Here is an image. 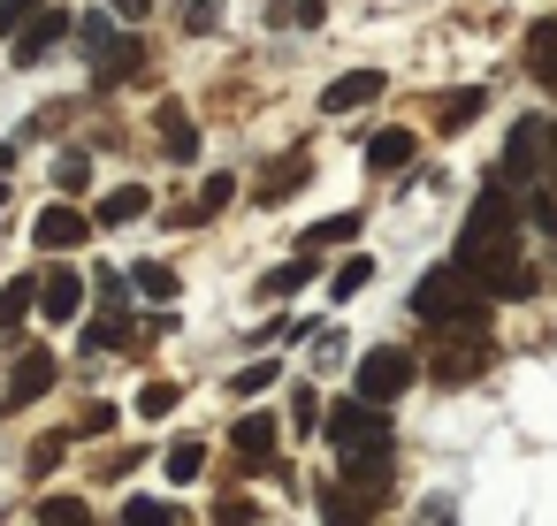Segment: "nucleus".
Returning <instances> with one entry per match:
<instances>
[{"label":"nucleus","mask_w":557,"mask_h":526,"mask_svg":"<svg viewBox=\"0 0 557 526\" xmlns=\"http://www.w3.org/2000/svg\"><path fill=\"white\" fill-rule=\"evenodd\" d=\"M146 206H153V191H146V184H115V191L100 199V214H92V222H100V229H123V222H138Z\"/></svg>","instance_id":"aec40b11"},{"label":"nucleus","mask_w":557,"mask_h":526,"mask_svg":"<svg viewBox=\"0 0 557 526\" xmlns=\"http://www.w3.org/2000/svg\"><path fill=\"white\" fill-rule=\"evenodd\" d=\"M85 54H92V77H100V85H123V77L146 70V47H138L131 32H108L100 16H85Z\"/></svg>","instance_id":"423d86ee"},{"label":"nucleus","mask_w":557,"mask_h":526,"mask_svg":"<svg viewBox=\"0 0 557 526\" xmlns=\"http://www.w3.org/2000/svg\"><path fill=\"white\" fill-rule=\"evenodd\" d=\"M527 70H534L542 85H557V16L527 32Z\"/></svg>","instance_id":"b1692460"},{"label":"nucleus","mask_w":557,"mask_h":526,"mask_svg":"<svg viewBox=\"0 0 557 526\" xmlns=\"http://www.w3.org/2000/svg\"><path fill=\"white\" fill-rule=\"evenodd\" d=\"M85 184H92V153H77V146H70V153L54 161V191H85Z\"/></svg>","instance_id":"2f4dec72"},{"label":"nucleus","mask_w":557,"mask_h":526,"mask_svg":"<svg viewBox=\"0 0 557 526\" xmlns=\"http://www.w3.org/2000/svg\"><path fill=\"white\" fill-rule=\"evenodd\" d=\"M290 419H298V427H321V397L298 389V397H290Z\"/></svg>","instance_id":"4c0bfd02"},{"label":"nucleus","mask_w":557,"mask_h":526,"mask_svg":"<svg viewBox=\"0 0 557 526\" xmlns=\"http://www.w3.org/2000/svg\"><path fill=\"white\" fill-rule=\"evenodd\" d=\"M306 176H313V161H306V153H283V161H268V168H260V184H252V199H260V206H275V199H290V191H306Z\"/></svg>","instance_id":"2eb2a0df"},{"label":"nucleus","mask_w":557,"mask_h":526,"mask_svg":"<svg viewBox=\"0 0 557 526\" xmlns=\"http://www.w3.org/2000/svg\"><path fill=\"white\" fill-rule=\"evenodd\" d=\"M176 397H184L176 381H146V389H138V419H169V412H176Z\"/></svg>","instance_id":"473e14b6"},{"label":"nucleus","mask_w":557,"mask_h":526,"mask_svg":"<svg viewBox=\"0 0 557 526\" xmlns=\"http://www.w3.org/2000/svg\"><path fill=\"white\" fill-rule=\"evenodd\" d=\"M336 473H344L351 496H382L397 465H389V450H336Z\"/></svg>","instance_id":"f8f14e48"},{"label":"nucleus","mask_w":557,"mask_h":526,"mask_svg":"<svg viewBox=\"0 0 557 526\" xmlns=\"http://www.w3.org/2000/svg\"><path fill=\"white\" fill-rule=\"evenodd\" d=\"M367 283H374V260H367V252H351V260H344V267H336V283H329V298H336V305H344V298H359V290H367Z\"/></svg>","instance_id":"bb28decb"},{"label":"nucleus","mask_w":557,"mask_h":526,"mask_svg":"<svg viewBox=\"0 0 557 526\" xmlns=\"http://www.w3.org/2000/svg\"><path fill=\"white\" fill-rule=\"evenodd\" d=\"M412 153H420L412 130H374V138H367V168H374V176H405Z\"/></svg>","instance_id":"dca6fc26"},{"label":"nucleus","mask_w":557,"mask_h":526,"mask_svg":"<svg viewBox=\"0 0 557 526\" xmlns=\"http://www.w3.org/2000/svg\"><path fill=\"white\" fill-rule=\"evenodd\" d=\"M412 374H420V359H412L405 343L359 351V366H351V397H367V404H397V397L412 389Z\"/></svg>","instance_id":"20e7f679"},{"label":"nucleus","mask_w":557,"mask_h":526,"mask_svg":"<svg viewBox=\"0 0 557 526\" xmlns=\"http://www.w3.org/2000/svg\"><path fill=\"white\" fill-rule=\"evenodd\" d=\"M39 313H47V321H77V313H85V275H77V267L39 275Z\"/></svg>","instance_id":"4468645a"},{"label":"nucleus","mask_w":557,"mask_h":526,"mask_svg":"<svg viewBox=\"0 0 557 526\" xmlns=\"http://www.w3.org/2000/svg\"><path fill=\"white\" fill-rule=\"evenodd\" d=\"M161 465H169V480H176V488H191V480L207 473V442H176Z\"/></svg>","instance_id":"cd10ccee"},{"label":"nucleus","mask_w":557,"mask_h":526,"mask_svg":"<svg viewBox=\"0 0 557 526\" xmlns=\"http://www.w3.org/2000/svg\"><path fill=\"white\" fill-rule=\"evenodd\" d=\"M131 290H138V298H153V305H176V267L138 260V267H131Z\"/></svg>","instance_id":"4be33fe9"},{"label":"nucleus","mask_w":557,"mask_h":526,"mask_svg":"<svg viewBox=\"0 0 557 526\" xmlns=\"http://www.w3.org/2000/svg\"><path fill=\"white\" fill-rule=\"evenodd\" d=\"M382 85H389L382 70H344V77H336V85L321 92V115H351V108H374V100H382Z\"/></svg>","instance_id":"9d476101"},{"label":"nucleus","mask_w":557,"mask_h":526,"mask_svg":"<svg viewBox=\"0 0 557 526\" xmlns=\"http://www.w3.org/2000/svg\"><path fill=\"white\" fill-rule=\"evenodd\" d=\"M519 214H527V222H534L542 237H557V199H549V191H534V199H519Z\"/></svg>","instance_id":"f704fd0d"},{"label":"nucleus","mask_w":557,"mask_h":526,"mask_svg":"<svg viewBox=\"0 0 557 526\" xmlns=\"http://www.w3.org/2000/svg\"><path fill=\"white\" fill-rule=\"evenodd\" d=\"M450 267H466L488 298H534V275L519 260V199H504V176H488V191L466 206Z\"/></svg>","instance_id":"f257e3e1"},{"label":"nucleus","mask_w":557,"mask_h":526,"mask_svg":"<svg viewBox=\"0 0 557 526\" xmlns=\"http://www.w3.org/2000/svg\"><path fill=\"white\" fill-rule=\"evenodd\" d=\"M39 526H100V518L85 511V496H47L39 503Z\"/></svg>","instance_id":"c85d7f7f"},{"label":"nucleus","mask_w":557,"mask_h":526,"mask_svg":"<svg viewBox=\"0 0 557 526\" xmlns=\"http://www.w3.org/2000/svg\"><path fill=\"white\" fill-rule=\"evenodd\" d=\"M9 161H16V146H0V168H9Z\"/></svg>","instance_id":"79ce46f5"},{"label":"nucleus","mask_w":557,"mask_h":526,"mask_svg":"<svg viewBox=\"0 0 557 526\" xmlns=\"http://www.w3.org/2000/svg\"><path fill=\"white\" fill-rule=\"evenodd\" d=\"M24 313H39V283H32V275H16L9 290H0V336L24 328Z\"/></svg>","instance_id":"393cba45"},{"label":"nucleus","mask_w":557,"mask_h":526,"mask_svg":"<svg viewBox=\"0 0 557 526\" xmlns=\"http://www.w3.org/2000/svg\"><path fill=\"white\" fill-rule=\"evenodd\" d=\"M275 435H283V427H275L268 412H245V419L230 427V442L245 450V465H268V458H275Z\"/></svg>","instance_id":"6ab92c4d"},{"label":"nucleus","mask_w":557,"mask_h":526,"mask_svg":"<svg viewBox=\"0 0 557 526\" xmlns=\"http://www.w3.org/2000/svg\"><path fill=\"white\" fill-rule=\"evenodd\" d=\"M108 9H115V16H146V9H153V0H108Z\"/></svg>","instance_id":"ea45409f"},{"label":"nucleus","mask_w":557,"mask_h":526,"mask_svg":"<svg viewBox=\"0 0 557 526\" xmlns=\"http://www.w3.org/2000/svg\"><path fill=\"white\" fill-rule=\"evenodd\" d=\"M488 305H496V298H488L466 267H450V260L412 283V313H420L428 328H488Z\"/></svg>","instance_id":"f03ea898"},{"label":"nucleus","mask_w":557,"mask_h":526,"mask_svg":"<svg viewBox=\"0 0 557 526\" xmlns=\"http://www.w3.org/2000/svg\"><path fill=\"white\" fill-rule=\"evenodd\" d=\"M230 199H237V176H207V184H199V199H191V206H176L169 222H176V229H199V222H214Z\"/></svg>","instance_id":"f3484780"},{"label":"nucleus","mask_w":557,"mask_h":526,"mask_svg":"<svg viewBox=\"0 0 557 526\" xmlns=\"http://www.w3.org/2000/svg\"><path fill=\"white\" fill-rule=\"evenodd\" d=\"M54 351H24L16 366H9V389H0V412H24V404H39L47 389H54Z\"/></svg>","instance_id":"6e6552de"},{"label":"nucleus","mask_w":557,"mask_h":526,"mask_svg":"<svg viewBox=\"0 0 557 526\" xmlns=\"http://www.w3.org/2000/svg\"><path fill=\"white\" fill-rule=\"evenodd\" d=\"M85 237H92V222H85L77 206H47V214L32 222V245H39V252H77Z\"/></svg>","instance_id":"9b49d317"},{"label":"nucleus","mask_w":557,"mask_h":526,"mask_svg":"<svg viewBox=\"0 0 557 526\" xmlns=\"http://www.w3.org/2000/svg\"><path fill=\"white\" fill-rule=\"evenodd\" d=\"M321 267H313V252H298V260H283L275 275H260V305H283V298H298L306 283H313Z\"/></svg>","instance_id":"a211bd4d"},{"label":"nucleus","mask_w":557,"mask_h":526,"mask_svg":"<svg viewBox=\"0 0 557 526\" xmlns=\"http://www.w3.org/2000/svg\"><path fill=\"white\" fill-rule=\"evenodd\" d=\"M77 427H85V435H108V427H115V412H108V404H85V419H77Z\"/></svg>","instance_id":"58836bf2"},{"label":"nucleus","mask_w":557,"mask_h":526,"mask_svg":"<svg viewBox=\"0 0 557 526\" xmlns=\"http://www.w3.org/2000/svg\"><path fill=\"white\" fill-rule=\"evenodd\" d=\"M542 161H549V123H542V115H519V123H511V146H504V168H496V176H504V184H527Z\"/></svg>","instance_id":"0eeeda50"},{"label":"nucleus","mask_w":557,"mask_h":526,"mask_svg":"<svg viewBox=\"0 0 557 526\" xmlns=\"http://www.w3.org/2000/svg\"><path fill=\"white\" fill-rule=\"evenodd\" d=\"M351 237H359V214H329V222L306 229V252H321V245H351Z\"/></svg>","instance_id":"c756f323"},{"label":"nucleus","mask_w":557,"mask_h":526,"mask_svg":"<svg viewBox=\"0 0 557 526\" xmlns=\"http://www.w3.org/2000/svg\"><path fill=\"white\" fill-rule=\"evenodd\" d=\"M230 389H237V397H268V389H275V359H260V366H245V374H237Z\"/></svg>","instance_id":"72a5a7b5"},{"label":"nucleus","mask_w":557,"mask_h":526,"mask_svg":"<svg viewBox=\"0 0 557 526\" xmlns=\"http://www.w3.org/2000/svg\"><path fill=\"white\" fill-rule=\"evenodd\" d=\"M85 351H131V313H123V305H108V313L85 328Z\"/></svg>","instance_id":"5701e85b"},{"label":"nucleus","mask_w":557,"mask_h":526,"mask_svg":"<svg viewBox=\"0 0 557 526\" xmlns=\"http://www.w3.org/2000/svg\"><path fill=\"white\" fill-rule=\"evenodd\" d=\"M123 526H176V503H161V496H131V503H123Z\"/></svg>","instance_id":"7c9ffc66"},{"label":"nucleus","mask_w":557,"mask_h":526,"mask_svg":"<svg viewBox=\"0 0 557 526\" xmlns=\"http://www.w3.org/2000/svg\"><path fill=\"white\" fill-rule=\"evenodd\" d=\"M153 130H161V153H169V161H199V123H191V108L161 100V108H153Z\"/></svg>","instance_id":"ddd939ff"},{"label":"nucleus","mask_w":557,"mask_h":526,"mask_svg":"<svg viewBox=\"0 0 557 526\" xmlns=\"http://www.w3.org/2000/svg\"><path fill=\"white\" fill-rule=\"evenodd\" d=\"M39 9H47V0H0V39H16V24L39 16Z\"/></svg>","instance_id":"c9c22d12"},{"label":"nucleus","mask_w":557,"mask_h":526,"mask_svg":"<svg viewBox=\"0 0 557 526\" xmlns=\"http://www.w3.org/2000/svg\"><path fill=\"white\" fill-rule=\"evenodd\" d=\"M481 108H488V92H481V85H466V92H443V100H435V123H443V130H466Z\"/></svg>","instance_id":"412c9836"},{"label":"nucleus","mask_w":557,"mask_h":526,"mask_svg":"<svg viewBox=\"0 0 557 526\" xmlns=\"http://www.w3.org/2000/svg\"><path fill=\"white\" fill-rule=\"evenodd\" d=\"M260 518V503H245V496H230L222 511H214V526H252Z\"/></svg>","instance_id":"e433bc0d"},{"label":"nucleus","mask_w":557,"mask_h":526,"mask_svg":"<svg viewBox=\"0 0 557 526\" xmlns=\"http://www.w3.org/2000/svg\"><path fill=\"white\" fill-rule=\"evenodd\" d=\"M62 39H70V16H62V9H47V16H32V32H16V39H9V54H16V70H32V62H47Z\"/></svg>","instance_id":"1a4fd4ad"},{"label":"nucleus","mask_w":557,"mask_h":526,"mask_svg":"<svg viewBox=\"0 0 557 526\" xmlns=\"http://www.w3.org/2000/svg\"><path fill=\"white\" fill-rule=\"evenodd\" d=\"M329 442L336 450H397V427H389V404H367V397H344L329 404Z\"/></svg>","instance_id":"39448f33"},{"label":"nucleus","mask_w":557,"mask_h":526,"mask_svg":"<svg viewBox=\"0 0 557 526\" xmlns=\"http://www.w3.org/2000/svg\"><path fill=\"white\" fill-rule=\"evenodd\" d=\"M549 176H557V123H549Z\"/></svg>","instance_id":"a19ab883"},{"label":"nucleus","mask_w":557,"mask_h":526,"mask_svg":"<svg viewBox=\"0 0 557 526\" xmlns=\"http://www.w3.org/2000/svg\"><path fill=\"white\" fill-rule=\"evenodd\" d=\"M488 366H496L488 328H443V343H435V359H428V374H435L443 389H466V381H481Z\"/></svg>","instance_id":"7ed1b4c3"},{"label":"nucleus","mask_w":557,"mask_h":526,"mask_svg":"<svg viewBox=\"0 0 557 526\" xmlns=\"http://www.w3.org/2000/svg\"><path fill=\"white\" fill-rule=\"evenodd\" d=\"M321 511H329V526H367V496H351L344 480L321 488Z\"/></svg>","instance_id":"a878e982"}]
</instances>
